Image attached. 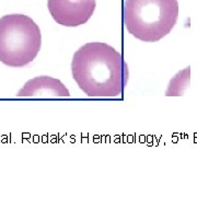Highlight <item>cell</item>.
<instances>
[{"mask_svg":"<svg viewBox=\"0 0 197 197\" xmlns=\"http://www.w3.org/2000/svg\"><path fill=\"white\" fill-rule=\"evenodd\" d=\"M18 97H35V99H56L70 96L69 90L58 79L47 76L33 78L25 82L19 90Z\"/></svg>","mask_w":197,"mask_h":197,"instance_id":"cell-5","label":"cell"},{"mask_svg":"<svg viewBox=\"0 0 197 197\" xmlns=\"http://www.w3.org/2000/svg\"><path fill=\"white\" fill-rule=\"evenodd\" d=\"M42 45L38 25L27 15L8 14L0 18V61L21 68L36 58Z\"/></svg>","mask_w":197,"mask_h":197,"instance_id":"cell-3","label":"cell"},{"mask_svg":"<svg viewBox=\"0 0 197 197\" xmlns=\"http://www.w3.org/2000/svg\"><path fill=\"white\" fill-rule=\"evenodd\" d=\"M72 78L90 97H116L128 81V67L115 48L102 42L81 46L71 61Z\"/></svg>","mask_w":197,"mask_h":197,"instance_id":"cell-1","label":"cell"},{"mask_svg":"<svg viewBox=\"0 0 197 197\" xmlns=\"http://www.w3.org/2000/svg\"><path fill=\"white\" fill-rule=\"evenodd\" d=\"M124 24L141 42H158L168 35L178 18L177 0H125Z\"/></svg>","mask_w":197,"mask_h":197,"instance_id":"cell-2","label":"cell"},{"mask_svg":"<svg viewBox=\"0 0 197 197\" xmlns=\"http://www.w3.org/2000/svg\"><path fill=\"white\" fill-rule=\"evenodd\" d=\"M50 15L58 24L75 27L87 23L94 13L95 0H47Z\"/></svg>","mask_w":197,"mask_h":197,"instance_id":"cell-4","label":"cell"}]
</instances>
